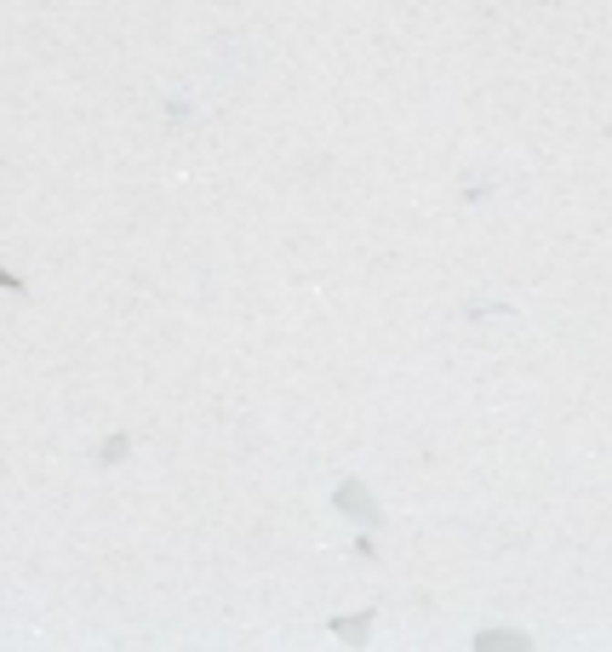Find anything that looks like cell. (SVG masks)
<instances>
[{"mask_svg": "<svg viewBox=\"0 0 612 652\" xmlns=\"http://www.w3.org/2000/svg\"><path fill=\"white\" fill-rule=\"evenodd\" d=\"M126 447H132L126 435H109V441H103V464H120V458H126Z\"/></svg>", "mask_w": 612, "mask_h": 652, "instance_id": "obj_4", "label": "cell"}, {"mask_svg": "<svg viewBox=\"0 0 612 652\" xmlns=\"http://www.w3.org/2000/svg\"><path fill=\"white\" fill-rule=\"evenodd\" d=\"M372 629V613H361V618H332V636H344V641H361Z\"/></svg>", "mask_w": 612, "mask_h": 652, "instance_id": "obj_2", "label": "cell"}, {"mask_svg": "<svg viewBox=\"0 0 612 652\" xmlns=\"http://www.w3.org/2000/svg\"><path fill=\"white\" fill-rule=\"evenodd\" d=\"M475 647H526V636H498V629H487V636H475Z\"/></svg>", "mask_w": 612, "mask_h": 652, "instance_id": "obj_3", "label": "cell"}, {"mask_svg": "<svg viewBox=\"0 0 612 652\" xmlns=\"http://www.w3.org/2000/svg\"><path fill=\"white\" fill-rule=\"evenodd\" d=\"M332 504L344 510V515H355V521H367V527H378V521H384V510L372 504V492H367L361 481H344V487H337V498H332Z\"/></svg>", "mask_w": 612, "mask_h": 652, "instance_id": "obj_1", "label": "cell"}]
</instances>
